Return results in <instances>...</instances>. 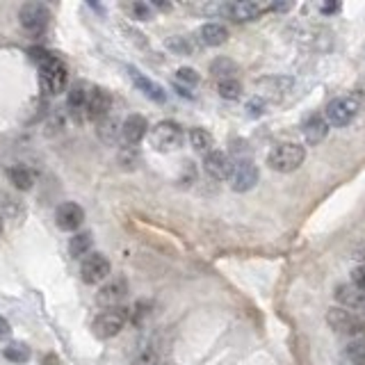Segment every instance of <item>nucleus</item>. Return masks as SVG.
<instances>
[{"label":"nucleus","instance_id":"obj_30","mask_svg":"<svg viewBox=\"0 0 365 365\" xmlns=\"http://www.w3.org/2000/svg\"><path fill=\"white\" fill-rule=\"evenodd\" d=\"M167 46H169L171 50H176L178 55H188V53H192V43L185 41L183 37H174V39H169Z\"/></svg>","mask_w":365,"mask_h":365},{"label":"nucleus","instance_id":"obj_12","mask_svg":"<svg viewBox=\"0 0 365 365\" xmlns=\"http://www.w3.org/2000/svg\"><path fill=\"white\" fill-rule=\"evenodd\" d=\"M258 183V167L251 160L235 162V169L230 174V188L235 192H249Z\"/></svg>","mask_w":365,"mask_h":365},{"label":"nucleus","instance_id":"obj_37","mask_svg":"<svg viewBox=\"0 0 365 365\" xmlns=\"http://www.w3.org/2000/svg\"><path fill=\"white\" fill-rule=\"evenodd\" d=\"M57 363H59V359H57L55 354H46V356H43V365H57Z\"/></svg>","mask_w":365,"mask_h":365},{"label":"nucleus","instance_id":"obj_5","mask_svg":"<svg viewBox=\"0 0 365 365\" xmlns=\"http://www.w3.org/2000/svg\"><path fill=\"white\" fill-rule=\"evenodd\" d=\"M128 319H130V310L128 308H124V306L106 308L99 317L94 319L92 331H94L96 338L110 340V338H115V336H119V333H121V329L126 326V322H128Z\"/></svg>","mask_w":365,"mask_h":365},{"label":"nucleus","instance_id":"obj_6","mask_svg":"<svg viewBox=\"0 0 365 365\" xmlns=\"http://www.w3.org/2000/svg\"><path fill=\"white\" fill-rule=\"evenodd\" d=\"M359 110H361V103L356 96H338V99H333L329 106H326L324 117H326V121H329V126L340 128V126L352 124V119L359 115Z\"/></svg>","mask_w":365,"mask_h":365},{"label":"nucleus","instance_id":"obj_17","mask_svg":"<svg viewBox=\"0 0 365 365\" xmlns=\"http://www.w3.org/2000/svg\"><path fill=\"white\" fill-rule=\"evenodd\" d=\"M302 132L304 137H306L308 144H319V141H324V137L329 135V121H326L324 115H310L306 121L302 124Z\"/></svg>","mask_w":365,"mask_h":365},{"label":"nucleus","instance_id":"obj_22","mask_svg":"<svg viewBox=\"0 0 365 365\" xmlns=\"http://www.w3.org/2000/svg\"><path fill=\"white\" fill-rule=\"evenodd\" d=\"M190 144L197 153L204 155V158L215 151V137H213V132H208L206 128H192L190 130Z\"/></svg>","mask_w":365,"mask_h":365},{"label":"nucleus","instance_id":"obj_13","mask_svg":"<svg viewBox=\"0 0 365 365\" xmlns=\"http://www.w3.org/2000/svg\"><path fill=\"white\" fill-rule=\"evenodd\" d=\"M83 221H85V210L78 204H73V201L62 204L55 210V224L62 230H66V233H76L83 226Z\"/></svg>","mask_w":365,"mask_h":365},{"label":"nucleus","instance_id":"obj_3","mask_svg":"<svg viewBox=\"0 0 365 365\" xmlns=\"http://www.w3.org/2000/svg\"><path fill=\"white\" fill-rule=\"evenodd\" d=\"M148 139H151V146L155 151L169 153L183 146L185 130H183V126L176 121H160L153 126L151 132H148Z\"/></svg>","mask_w":365,"mask_h":365},{"label":"nucleus","instance_id":"obj_21","mask_svg":"<svg viewBox=\"0 0 365 365\" xmlns=\"http://www.w3.org/2000/svg\"><path fill=\"white\" fill-rule=\"evenodd\" d=\"M7 178H10V183L21 192H28L34 188V171L30 167H23V165L10 167L7 169Z\"/></svg>","mask_w":365,"mask_h":365},{"label":"nucleus","instance_id":"obj_26","mask_svg":"<svg viewBox=\"0 0 365 365\" xmlns=\"http://www.w3.org/2000/svg\"><path fill=\"white\" fill-rule=\"evenodd\" d=\"M3 356L7 361H12V363H28L30 361V347L26 345V342H12V345H7L3 349Z\"/></svg>","mask_w":365,"mask_h":365},{"label":"nucleus","instance_id":"obj_36","mask_svg":"<svg viewBox=\"0 0 365 365\" xmlns=\"http://www.w3.org/2000/svg\"><path fill=\"white\" fill-rule=\"evenodd\" d=\"M270 10L272 12H286V10H290V3H272Z\"/></svg>","mask_w":365,"mask_h":365},{"label":"nucleus","instance_id":"obj_1","mask_svg":"<svg viewBox=\"0 0 365 365\" xmlns=\"http://www.w3.org/2000/svg\"><path fill=\"white\" fill-rule=\"evenodd\" d=\"M32 62L39 66V85L41 92L50 96H57L64 92L66 83H69V69L55 53H50L46 48H30L28 50Z\"/></svg>","mask_w":365,"mask_h":365},{"label":"nucleus","instance_id":"obj_39","mask_svg":"<svg viewBox=\"0 0 365 365\" xmlns=\"http://www.w3.org/2000/svg\"><path fill=\"white\" fill-rule=\"evenodd\" d=\"M359 258H361V263L365 265V251H361V253H359Z\"/></svg>","mask_w":365,"mask_h":365},{"label":"nucleus","instance_id":"obj_20","mask_svg":"<svg viewBox=\"0 0 365 365\" xmlns=\"http://www.w3.org/2000/svg\"><path fill=\"white\" fill-rule=\"evenodd\" d=\"M197 37L204 46H221L228 39V30L219 23H204L199 28Z\"/></svg>","mask_w":365,"mask_h":365},{"label":"nucleus","instance_id":"obj_27","mask_svg":"<svg viewBox=\"0 0 365 365\" xmlns=\"http://www.w3.org/2000/svg\"><path fill=\"white\" fill-rule=\"evenodd\" d=\"M217 92L221 99H228V101H235L242 96V85L237 83V80H221L217 85Z\"/></svg>","mask_w":365,"mask_h":365},{"label":"nucleus","instance_id":"obj_31","mask_svg":"<svg viewBox=\"0 0 365 365\" xmlns=\"http://www.w3.org/2000/svg\"><path fill=\"white\" fill-rule=\"evenodd\" d=\"M352 286L359 288L365 293V265H359L356 270L352 272Z\"/></svg>","mask_w":365,"mask_h":365},{"label":"nucleus","instance_id":"obj_11","mask_svg":"<svg viewBox=\"0 0 365 365\" xmlns=\"http://www.w3.org/2000/svg\"><path fill=\"white\" fill-rule=\"evenodd\" d=\"M204 169L208 176L215 178V181H230L235 162L230 160V155H226L224 151H213L210 155L204 158Z\"/></svg>","mask_w":365,"mask_h":365},{"label":"nucleus","instance_id":"obj_29","mask_svg":"<svg viewBox=\"0 0 365 365\" xmlns=\"http://www.w3.org/2000/svg\"><path fill=\"white\" fill-rule=\"evenodd\" d=\"M347 356L354 365H365V340H354L347 347Z\"/></svg>","mask_w":365,"mask_h":365},{"label":"nucleus","instance_id":"obj_7","mask_svg":"<svg viewBox=\"0 0 365 365\" xmlns=\"http://www.w3.org/2000/svg\"><path fill=\"white\" fill-rule=\"evenodd\" d=\"M19 21L30 34H41L50 23V10L43 3H26L19 10Z\"/></svg>","mask_w":365,"mask_h":365},{"label":"nucleus","instance_id":"obj_4","mask_svg":"<svg viewBox=\"0 0 365 365\" xmlns=\"http://www.w3.org/2000/svg\"><path fill=\"white\" fill-rule=\"evenodd\" d=\"M326 324H329V329L340 333V336L359 338L365 333V319L342 306H331L326 310Z\"/></svg>","mask_w":365,"mask_h":365},{"label":"nucleus","instance_id":"obj_34","mask_svg":"<svg viewBox=\"0 0 365 365\" xmlns=\"http://www.w3.org/2000/svg\"><path fill=\"white\" fill-rule=\"evenodd\" d=\"M155 363V356H153V352H144L137 359V365H153Z\"/></svg>","mask_w":365,"mask_h":365},{"label":"nucleus","instance_id":"obj_9","mask_svg":"<svg viewBox=\"0 0 365 365\" xmlns=\"http://www.w3.org/2000/svg\"><path fill=\"white\" fill-rule=\"evenodd\" d=\"M110 110H112V96H110V92H106L103 87H89L85 119L99 124L110 117Z\"/></svg>","mask_w":365,"mask_h":365},{"label":"nucleus","instance_id":"obj_16","mask_svg":"<svg viewBox=\"0 0 365 365\" xmlns=\"http://www.w3.org/2000/svg\"><path fill=\"white\" fill-rule=\"evenodd\" d=\"M128 73H130V80L135 83V87L146 96V99H151L155 103H165L167 101V92H165V89H162L158 83H153L151 78H146L139 69H135V66H128Z\"/></svg>","mask_w":365,"mask_h":365},{"label":"nucleus","instance_id":"obj_2","mask_svg":"<svg viewBox=\"0 0 365 365\" xmlns=\"http://www.w3.org/2000/svg\"><path fill=\"white\" fill-rule=\"evenodd\" d=\"M304 160H306V148L297 144V141H281L267 153V165L279 174H290V171L299 169Z\"/></svg>","mask_w":365,"mask_h":365},{"label":"nucleus","instance_id":"obj_18","mask_svg":"<svg viewBox=\"0 0 365 365\" xmlns=\"http://www.w3.org/2000/svg\"><path fill=\"white\" fill-rule=\"evenodd\" d=\"M87 96H89V87L78 83L69 89V96H66V108H69V112L76 117V119H85L87 112Z\"/></svg>","mask_w":365,"mask_h":365},{"label":"nucleus","instance_id":"obj_25","mask_svg":"<svg viewBox=\"0 0 365 365\" xmlns=\"http://www.w3.org/2000/svg\"><path fill=\"white\" fill-rule=\"evenodd\" d=\"M99 137L106 141V144H115V141L119 139V135H121V126L117 124V119L108 117L103 119V121H99Z\"/></svg>","mask_w":365,"mask_h":365},{"label":"nucleus","instance_id":"obj_38","mask_svg":"<svg viewBox=\"0 0 365 365\" xmlns=\"http://www.w3.org/2000/svg\"><path fill=\"white\" fill-rule=\"evenodd\" d=\"M3 230H5V221H3V215H0V235H3Z\"/></svg>","mask_w":365,"mask_h":365},{"label":"nucleus","instance_id":"obj_28","mask_svg":"<svg viewBox=\"0 0 365 365\" xmlns=\"http://www.w3.org/2000/svg\"><path fill=\"white\" fill-rule=\"evenodd\" d=\"M199 73L195 69H188V66H183V69H178L176 71V85H183V87H188L192 89L195 85H199Z\"/></svg>","mask_w":365,"mask_h":365},{"label":"nucleus","instance_id":"obj_15","mask_svg":"<svg viewBox=\"0 0 365 365\" xmlns=\"http://www.w3.org/2000/svg\"><path fill=\"white\" fill-rule=\"evenodd\" d=\"M148 132H151L148 130V121L141 115H130L121 124V139H124V144H128V146H137Z\"/></svg>","mask_w":365,"mask_h":365},{"label":"nucleus","instance_id":"obj_14","mask_svg":"<svg viewBox=\"0 0 365 365\" xmlns=\"http://www.w3.org/2000/svg\"><path fill=\"white\" fill-rule=\"evenodd\" d=\"M336 299L340 302L342 308L356 313L359 317L365 319V293L359 288H354L352 283H340L336 288Z\"/></svg>","mask_w":365,"mask_h":365},{"label":"nucleus","instance_id":"obj_8","mask_svg":"<svg viewBox=\"0 0 365 365\" xmlns=\"http://www.w3.org/2000/svg\"><path fill=\"white\" fill-rule=\"evenodd\" d=\"M110 260L103 256V253H89L80 265V279H83L87 286H96V283L106 281L110 277Z\"/></svg>","mask_w":365,"mask_h":365},{"label":"nucleus","instance_id":"obj_10","mask_svg":"<svg viewBox=\"0 0 365 365\" xmlns=\"http://www.w3.org/2000/svg\"><path fill=\"white\" fill-rule=\"evenodd\" d=\"M126 295H128V283H126L124 277H115L112 281H108L106 286L99 290L96 302H99V306L103 308H119V304L126 299Z\"/></svg>","mask_w":365,"mask_h":365},{"label":"nucleus","instance_id":"obj_32","mask_svg":"<svg viewBox=\"0 0 365 365\" xmlns=\"http://www.w3.org/2000/svg\"><path fill=\"white\" fill-rule=\"evenodd\" d=\"M128 10L135 14V19H139V21H146V19H151V10H148L146 5H141V3H132Z\"/></svg>","mask_w":365,"mask_h":365},{"label":"nucleus","instance_id":"obj_23","mask_svg":"<svg viewBox=\"0 0 365 365\" xmlns=\"http://www.w3.org/2000/svg\"><path fill=\"white\" fill-rule=\"evenodd\" d=\"M92 233H87V230H83V233H76L71 237L69 242V253L71 258H87L89 251H92Z\"/></svg>","mask_w":365,"mask_h":365},{"label":"nucleus","instance_id":"obj_35","mask_svg":"<svg viewBox=\"0 0 365 365\" xmlns=\"http://www.w3.org/2000/svg\"><path fill=\"white\" fill-rule=\"evenodd\" d=\"M319 10H322L324 14H333V12H338V10H340V5H338V3H329V5H319Z\"/></svg>","mask_w":365,"mask_h":365},{"label":"nucleus","instance_id":"obj_33","mask_svg":"<svg viewBox=\"0 0 365 365\" xmlns=\"http://www.w3.org/2000/svg\"><path fill=\"white\" fill-rule=\"evenodd\" d=\"M10 333H12V326H10V322H7L5 317H0V340L10 338Z\"/></svg>","mask_w":365,"mask_h":365},{"label":"nucleus","instance_id":"obj_19","mask_svg":"<svg viewBox=\"0 0 365 365\" xmlns=\"http://www.w3.org/2000/svg\"><path fill=\"white\" fill-rule=\"evenodd\" d=\"M233 21H253L265 12V7L260 3H251V0H242V3H233L226 7Z\"/></svg>","mask_w":365,"mask_h":365},{"label":"nucleus","instance_id":"obj_24","mask_svg":"<svg viewBox=\"0 0 365 365\" xmlns=\"http://www.w3.org/2000/svg\"><path fill=\"white\" fill-rule=\"evenodd\" d=\"M210 73L219 80V83H221V80H235L237 64L233 62V59H228V57H217L210 64Z\"/></svg>","mask_w":365,"mask_h":365}]
</instances>
